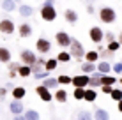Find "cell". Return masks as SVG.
Masks as SVG:
<instances>
[{
    "label": "cell",
    "mask_w": 122,
    "mask_h": 120,
    "mask_svg": "<svg viewBox=\"0 0 122 120\" xmlns=\"http://www.w3.org/2000/svg\"><path fill=\"white\" fill-rule=\"evenodd\" d=\"M83 96H85V88H80V86H74L73 97L76 99V101H83Z\"/></svg>",
    "instance_id": "cell-33"
},
{
    "label": "cell",
    "mask_w": 122,
    "mask_h": 120,
    "mask_svg": "<svg viewBox=\"0 0 122 120\" xmlns=\"http://www.w3.org/2000/svg\"><path fill=\"white\" fill-rule=\"evenodd\" d=\"M0 9H2V7H0Z\"/></svg>",
    "instance_id": "cell-49"
},
{
    "label": "cell",
    "mask_w": 122,
    "mask_h": 120,
    "mask_svg": "<svg viewBox=\"0 0 122 120\" xmlns=\"http://www.w3.org/2000/svg\"><path fill=\"white\" fill-rule=\"evenodd\" d=\"M14 2H16V4H18V5H20V4H23V2H21V0H14Z\"/></svg>",
    "instance_id": "cell-47"
},
{
    "label": "cell",
    "mask_w": 122,
    "mask_h": 120,
    "mask_svg": "<svg viewBox=\"0 0 122 120\" xmlns=\"http://www.w3.org/2000/svg\"><path fill=\"white\" fill-rule=\"evenodd\" d=\"M57 80H58V85H71L73 83V78L67 76V74H60Z\"/></svg>",
    "instance_id": "cell-34"
},
{
    "label": "cell",
    "mask_w": 122,
    "mask_h": 120,
    "mask_svg": "<svg viewBox=\"0 0 122 120\" xmlns=\"http://www.w3.org/2000/svg\"><path fill=\"white\" fill-rule=\"evenodd\" d=\"M25 96H27V88L25 86H14L12 88V99H20L21 101Z\"/></svg>",
    "instance_id": "cell-24"
},
{
    "label": "cell",
    "mask_w": 122,
    "mask_h": 120,
    "mask_svg": "<svg viewBox=\"0 0 122 120\" xmlns=\"http://www.w3.org/2000/svg\"><path fill=\"white\" fill-rule=\"evenodd\" d=\"M117 41H119V43L122 44V32H120V34H119V37H117Z\"/></svg>",
    "instance_id": "cell-46"
},
{
    "label": "cell",
    "mask_w": 122,
    "mask_h": 120,
    "mask_svg": "<svg viewBox=\"0 0 122 120\" xmlns=\"http://www.w3.org/2000/svg\"><path fill=\"white\" fill-rule=\"evenodd\" d=\"M11 51L7 48H4V46H0V64H9L11 62Z\"/></svg>",
    "instance_id": "cell-21"
},
{
    "label": "cell",
    "mask_w": 122,
    "mask_h": 120,
    "mask_svg": "<svg viewBox=\"0 0 122 120\" xmlns=\"http://www.w3.org/2000/svg\"><path fill=\"white\" fill-rule=\"evenodd\" d=\"M89 80H90V76L89 74H78V76H73V86H80V88H87L89 86Z\"/></svg>",
    "instance_id": "cell-10"
},
{
    "label": "cell",
    "mask_w": 122,
    "mask_h": 120,
    "mask_svg": "<svg viewBox=\"0 0 122 120\" xmlns=\"http://www.w3.org/2000/svg\"><path fill=\"white\" fill-rule=\"evenodd\" d=\"M97 71H99L101 74H110V72H112V64H110L108 60L97 62Z\"/></svg>",
    "instance_id": "cell-19"
},
{
    "label": "cell",
    "mask_w": 122,
    "mask_h": 120,
    "mask_svg": "<svg viewBox=\"0 0 122 120\" xmlns=\"http://www.w3.org/2000/svg\"><path fill=\"white\" fill-rule=\"evenodd\" d=\"M89 37H90V41L94 44H101L104 41V30L101 27H90V30H89Z\"/></svg>",
    "instance_id": "cell-7"
},
{
    "label": "cell",
    "mask_w": 122,
    "mask_h": 120,
    "mask_svg": "<svg viewBox=\"0 0 122 120\" xmlns=\"http://www.w3.org/2000/svg\"><path fill=\"white\" fill-rule=\"evenodd\" d=\"M43 85L46 86V88H50V90H57L58 88V80L57 78H46V80H43Z\"/></svg>",
    "instance_id": "cell-23"
},
{
    "label": "cell",
    "mask_w": 122,
    "mask_h": 120,
    "mask_svg": "<svg viewBox=\"0 0 122 120\" xmlns=\"http://www.w3.org/2000/svg\"><path fill=\"white\" fill-rule=\"evenodd\" d=\"M14 30H16V25H14V21H12L11 18L0 19V34H4V35H12V34H14Z\"/></svg>",
    "instance_id": "cell-6"
},
{
    "label": "cell",
    "mask_w": 122,
    "mask_h": 120,
    "mask_svg": "<svg viewBox=\"0 0 122 120\" xmlns=\"http://www.w3.org/2000/svg\"><path fill=\"white\" fill-rule=\"evenodd\" d=\"M120 46H122V44L115 39V41H112V43H108L106 49H108V51H113V53H115V51H119V49H120Z\"/></svg>",
    "instance_id": "cell-35"
},
{
    "label": "cell",
    "mask_w": 122,
    "mask_h": 120,
    "mask_svg": "<svg viewBox=\"0 0 122 120\" xmlns=\"http://www.w3.org/2000/svg\"><path fill=\"white\" fill-rule=\"evenodd\" d=\"M36 94L39 96L41 101H44V102H51V101H53V94H51V90L46 88L43 83H41L39 86H36Z\"/></svg>",
    "instance_id": "cell-9"
},
{
    "label": "cell",
    "mask_w": 122,
    "mask_h": 120,
    "mask_svg": "<svg viewBox=\"0 0 122 120\" xmlns=\"http://www.w3.org/2000/svg\"><path fill=\"white\" fill-rule=\"evenodd\" d=\"M99 88L103 90L104 94H112V90H113V85H101Z\"/></svg>",
    "instance_id": "cell-40"
},
{
    "label": "cell",
    "mask_w": 122,
    "mask_h": 120,
    "mask_svg": "<svg viewBox=\"0 0 122 120\" xmlns=\"http://www.w3.org/2000/svg\"><path fill=\"white\" fill-rule=\"evenodd\" d=\"M117 37H115V34L113 32H104V41L106 43H112V41H115Z\"/></svg>",
    "instance_id": "cell-39"
},
{
    "label": "cell",
    "mask_w": 122,
    "mask_h": 120,
    "mask_svg": "<svg viewBox=\"0 0 122 120\" xmlns=\"http://www.w3.org/2000/svg\"><path fill=\"white\" fill-rule=\"evenodd\" d=\"M76 120H94V115H92L90 111L83 110V111H80V113H78V117H76Z\"/></svg>",
    "instance_id": "cell-32"
},
{
    "label": "cell",
    "mask_w": 122,
    "mask_h": 120,
    "mask_svg": "<svg viewBox=\"0 0 122 120\" xmlns=\"http://www.w3.org/2000/svg\"><path fill=\"white\" fill-rule=\"evenodd\" d=\"M58 16V12L55 9V5H41V19L46 23H51L55 21Z\"/></svg>",
    "instance_id": "cell-3"
},
{
    "label": "cell",
    "mask_w": 122,
    "mask_h": 120,
    "mask_svg": "<svg viewBox=\"0 0 122 120\" xmlns=\"http://www.w3.org/2000/svg\"><path fill=\"white\" fill-rule=\"evenodd\" d=\"M7 96V86H0V101H4Z\"/></svg>",
    "instance_id": "cell-41"
},
{
    "label": "cell",
    "mask_w": 122,
    "mask_h": 120,
    "mask_svg": "<svg viewBox=\"0 0 122 120\" xmlns=\"http://www.w3.org/2000/svg\"><path fill=\"white\" fill-rule=\"evenodd\" d=\"M9 111L12 115H23V111H25L23 101H20V99H12V102L9 104Z\"/></svg>",
    "instance_id": "cell-11"
},
{
    "label": "cell",
    "mask_w": 122,
    "mask_h": 120,
    "mask_svg": "<svg viewBox=\"0 0 122 120\" xmlns=\"http://www.w3.org/2000/svg\"><path fill=\"white\" fill-rule=\"evenodd\" d=\"M23 117L27 118V120H41L39 111H36V110H27V111H23Z\"/></svg>",
    "instance_id": "cell-29"
},
{
    "label": "cell",
    "mask_w": 122,
    "mask_h": 120,
    "mask_svg": "<svg viewBox=\"0 0 122 120\" xmlns=\"http://www.w3.org/2000/svg\"><path fill=\"white\" fill-rule=\"evenodd\" d=\"M12 120H27L23 117V115H14V117H12Z\"/></svg>",
    "instance_id": "cell-44"
},
{
    "label": "cell",
    "mask_w": 122,
    "mask_h": 120,
    "mask_svg": "<svg viewBox=\"0 0 122 120\" xmlns=\"http://www.w3.org/2000/svg\"><path fill=\"white\" fill-rule=\"evenodd\" d=\"M110 96H112V99H113V101H117V102H119V101H122V88H113Z\"/></svg>",
    "instance_id": "cell-36"
},
{
    "label": "cell",
    "mask_w": 122,
    "mask_h": 120,
    "mask_svg": "<svg viewBox=\"0 0 122 120\" xmlns=\"http://www.w3.org/2000/svg\"><path fill=\"white\" fill-rule=\"evenodd\" d=\"M0 7H2V11H5V12H12V11H18V4H16L14 0H2V4H0Z\"/></svg>",
    "instance_id": "cell-15"
},
{
    "label": "cell",
    "mask_w": 122,
    "mask_h": 120,
    "mask_svg": "<svg viewBox=\"0 0 122 120\" xmlns=\"http://www.w3.org/2000/svg\"><path fill=\"white\" fill-rule=\"evenodd\" d=\"M20 62L25 64V65H36L37 55L32 49H21V51H20Z\"/></svg>",
    "instance_id": "cell-4"
},
{
    "label": "cell",
    "mask_w": 122,
    "mask_h": 120,
    "mask_svg": "<svg viewBox=\"0 0 122 120\" xmlns=\"http://www.w3.org/2000/svg\"><path fill=\"white\" fill-rule=\"evenodd\" d=\"M96 99H97V92H96V88H92V86H87V88H85V96H83V101L94 102Z\"/></svg>",
    "instance_id": "cell-17"
},
{
    "label": "cell",
    "mask_w": 122,
    "mask_h": 120,
    "mask_svg": "<svg viewBox=\"0 0 122 120\" xmlns=\"http://www.w3.org/2000/svg\"><path fill=\"white\" fill-rule=\"evenodd\" d=\"M57 67H58L57 57H55V58H48V60H46V64H44V69H46V71H50V72H53Z\"/></svg>",
    "instance_id": "cell-27"
},
{
    "label": "cell",
    "mask_w": 122,
    "mask_h": 120,
    "mask_svg": "<svg viewBox=\"0 0 122 120\" xmlns=\"http://www.w3.org/2000/svg\"><path fill=\"white\" fill-rule=\"evenodd\" d=\"M30 74H32V65H25V64L20 65V69H18V76L20 78H28Z\"/></svg>",
    "instance_id": "cell-25"
},
{
    "label": "cell",
    "mask_w": 122,
    "mask_h": 120,
    "mask_svg": "<svg viewBox=\"0 0 122 120\" xmlns=\"http://www.w3.org/2000/svg\"><path fill=\"white\" fill-rule=\"evenodd\" d=\"M20 65H21V64H18V62H9V78H11V80H14V78L18 76Z\"/></svg>",
    "instance_id": "cell-28"
},
{
    "label": "cell",
    "mask_w": 122,
    "mask_h": 120,
    "mask_svg": "<svg viewBox=\"0 0 122 120\" xmlns=\"http://www.w3.org/2000/svg\"><path fill=\"white\" fill-rule=\"evenodd\" d=\"M53 99H55L57 102H60V104H64V102L67 101V92L64 88H57L55 94H53Z\"/></svg>",
    "instance_id": "cell-20"
},
{
    "label": "cell",
    "mask_w": 122,
    "mask_h": 120,
    "mask_svg": "<svg viewBox=\"0 0 122 120\" xmlns=\"http://www.w3.org/2000/svg\"><path fill=\"white\" fill-rule=\"evenodd\" d=\"M94 120H110V113L103 108H96L94 111Z\"/></svg>",
    "instance_id": "cell-22"
},
{
    "label": "cell",
    "mask_w": 122,
    "mask_h": 120,
    "mask_svg": "<svg viewBox=\"0 0 122 120\" xmlns=\"http://www.w3.org/2000/svg\"><path fill=\"white\" fill-rule=\"evenodd\" d=\"M36 51H39L41 55H46V53L51 51V41H48L46 37H39L36 41Z\"/></svg>",
    "instance_id": "cell-8"
},
{
    "label": "cell",
    "mask_w": 122,
    "mask_h": 120,
    "mask_svg": "<svg viewBox=\"0 0 122 120\" xmlns=\"http://www.w3.org/2000/svg\"><path fill=\"white\" fill-rule=\"evenodd\" d=\"M117 78L110 76V74H101V85H115Z\"/></svg>",
    "instance_id": "cell-30"
},
{
    "label": "cell",
    "mask_w": 122,
    "mask_h": 120,
    "mask_svg": "<svg viewBox=\"0 0 122 120\" xmlns=\"http://www.w3.org/2000/svg\"><path fill=\"white\" fill-rule=\"evenodd\" d=\"M94 12H96L94 5H92V4H89V5H87V14H94Z\"/></svg>",
    "instance_id": "cell-42"
},
{
    "label": "cell",
    "mask_w": 122,
    "mask_h": 120,
    "mask_svg": "<svg viewBox=\"0 0 122 120\" xmlns=\"http://www.w3.org/2000/svg\"><path fill=\"white\" fill-rule=\"evenodd\" d=\"M117 110H119V113H122V101L117 102Z\"/></svg>",
    "instance_id": "cell-45"
},
{
    "label": "cell",
    "mask_w": 122,
    "mask_h": 120,
    "mask_svg": "<svg viewBox=\"0 0 122 120\" xmlns=\"http://www.w3.org/2000/svg\"><path fill=\"white\" fill-rule=\"evenodd\" d=\"M99 19H101V23H106V25L115 23L117 21V12H115V9L110 7V5L101 7V9H99Z\"/></svg>",
    "instance_id": "cell-1"
},
{
    "label": "cell",
    "mask_w": 122,
    "mask_h": 120,
    "mask_svg": "<svg viewBox=\"0 0 122 120\" xmlns=\"http://www.w3.org/2000/svg\"><path fill=\"white\" fill-rule=\"evenodd\" d=\"M50 76V71H41V72H37V74H34V78H36V80H46V78Z\"/></svg>",
    "instance_id": "cell-38"
},
{
    "label": "cell",
    "mask_w": 122,
    "mask_h": 120,
    "mask_svg": "<svg viewBox=\"0 0 122 120\" xmlns=\"http://www.w3.org/2000/svg\"><path fill=\"white\" fill-rule=\"evenodd\" d=\"M85 60L97 64V60H99V51H87V53H85Z\"/></svg>",
    "instance_id": "cell-31"
},
{
    "label": "cell",
    "mask_w": 122,
    "mask_h": 120,
    "mask_svg": "<svg viewBox=\"0 0 122 120\" xmlns=\"http://www.w3.org/2000/svg\"><path fill=\"white\" fill-rule=\"evenodd\" d=\"M64 19L69 25H76L78 23V12L74 9H66L64 11Z\"/></svg>",
    "instance_id": "cell-12"
},
{
    "label": "cell",
    "mask_w": 122,
    "mask_h": 120,
    "mask_svg": "<svg viewBox=\"0 0 122 120\" xmlns=\"http://www.w3.org/2000/svg\"><path fill=\"white\" fill-rule=\"evenodd\" d=\"M18 12L21 18H30V16L34 14V7L28 5V4H20L18 5Z\"/></svg>",
    "instance_id": "cell-14"
},
{
    "label": "cell",
    "mask_w": 122,
    "mask_h": 120,
    "mask_svg": "<svg viewBox=\"0 0 122 120\" xmlns=\"http://www.w3.org/2000/svg\"><path fill=\"white\" fill-rule=\"evenodd\" d=\"M89 86H92V88H97V86H101V72H99V71H96V72L90 74Z\"/></svg>",
    "instance_id": "cell-18"
},
{
    "label": "cell",
    "mask_w": 122,
    "mask_h": 120,
    "mask_svg": "<svg viewBox=\"0 0 122 120\" xmlns=\"http://www.w3.org/2000/svg\"><path fill=\"white\" fill-rule=\"evenodd\" d=\"M32 25L30 23H27V21H25V23H21V25H20V28H18V34H20V37H23V39H27V37H30L32 35Z\"/></svg>",
    "instance_id": "cell-13"
},
{
    "label": "cell",
    "mask_w": 122,
    "mask_h": 120,
    "mask_svg": "<svg viewBox=\"0 0 122 120\" xmlns=\"http://www.w3.org/2000/svg\"><path fill=\"white\" fill-rule=\"evenodd\" d=\"M119 81H120V85H122V78H120V80H119Z\"/></svg>",
    "instance_id": "cell-48"
},
{
    "label": "cell",
    "mask_w": 122,
    "mask_h": 120,
    "mask_svg": "<svg viewBox=\"0 0 122 120\" xmlns=\"http://www.w3.org/2000/svg\"><path fill=\"white\" fill-rule=\"evenodd\" d=\"M71 58H73V55H71L69 51H60L57 55V60H58V64H69Z\"/></svg>",
    "instance_id": "cell-26"
},
{
    "label": "cell",
    "mask_w": 122,
    "mask_h": 120,
    "mask_svg": "<svg viewBox=\"0 0 122 120\" xmlns=\"http://www.w3.org/2000/svg\"><path fill=\"white\" fill-rule=\"evenodd\" d=\"M69 53L73 55V58H76V60H83L85 58V46H83L81 43H80L78 39H74L73 37V41H71V46H69Z\"/></svg>",
    "instance_id": "cell-2"
},
{
    "label": "cell",
    "mask_w": 122,
    "mask_h": 120,
    "mask_svg": "<svg viewBox=\"0 0 122 120\" xmlns=\"http://www.w3.org/2000/svg\"><path fill=\"white\" fill-rule=\"evenodd\" d=\"M43 5H55V0H44Z\"/></svg>",
    "instance_id": "cell-43"
},
{
    "label": "cell",
    "mask_w": 122,
    "mask_h": 120,
    "mask_svg": "<svg viewBox=\"0 0 122 120\" xmlns=\"http://www.w3.org/2000/svg\"><path fill=\"white\" fill-rule=\"evenodd\" d=\"M112 71L115 74H122V60L120 62H115V64L112 65Z\"/></svg>",
    "instance_id": "cell-37"
},
{
    "label": "cell",
    "mask_w": 122,
    "mask_h": 120,
    "mask_svg": "<svg viewBox=\"0 0 122 120\" xmlns=\"http://www.w3.org/2000/svg\"><path fill=\"white\" fill-rule=\"evenodd\" d=\"M71 41H73V37L67 34V32H64V30H58L55 34V43H57L58 48H69Z\"/></svg>",
    "instance_id": "cell-5"
},
{
    "label": "cell",
    "mask_w": 122,
    "mask_h": 120,
    "mask_svg": "<svg viewBox=\"0 0 122 120\" xmlns=\"http://www.w3.org/2000/svg\"><path fill=\"white\" fill-rule=\"evenodd\" d=\"M96 71H97V64H94V62H83V64H81V72L83 74H89V76H90V74L92 72H96Z\"/></svg>",
    "instance_id": "cell-16"
}]
</instances>
